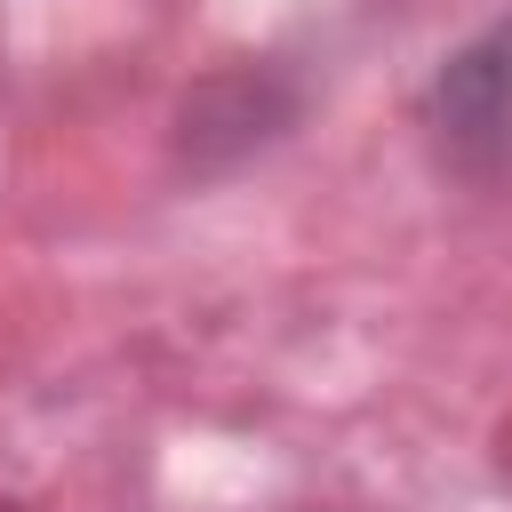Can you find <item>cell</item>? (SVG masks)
Instances as JSON below:
<instances>
[{"instance_id":"6da1fadb","label":"cell","mask_w":512,"mask_h":512,"mask_svg":"<svg viewBox=\"0 0 512 512\" xmlns=\"http://www.w3.org/2000/svg\"><path fill=\"white\" fill-rule=\"evenodd\" d=\"M416 128L456 184L512 192V8L432 64L416 96Z\"/></svg>"}]
</instances>
